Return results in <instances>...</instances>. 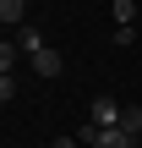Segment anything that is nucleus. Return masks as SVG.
<instances>
[{
	"mask_svg": "<svg viewBox=\"0 0 142 148\" xmlns=\"http://www.w3.org/2000/svg\"><path fill=\"white\" fill-rule=\"evenodd\" d=\"M16 49L33 60V55H38V49H49V44H44V33H38V27H16Z\"/></svg>",
	"mask_w": 142,
	"mask_h": 148,
	"instance_id": "nucleus-4",
	"label": "nucleus"
},
{
	"mask_svg": "<svg viewBox=\"0 0 142 148\" xmlns=\"http://www.w3.org/2000/svg\"><path fill=\"white\" fill-rule=\"evenodd\" d=\"M120 132H126V137H142V110H137V104H126V115H120Z\"/></svg>",
	"mask_w": 142,
	"mask_h": 148,
	"instance_id": "nucleus-7",
	"label": "nucleus"
},
{
	"mask_svg": "<svg viewBox=\"0 0 142 148\" xmlns=\"http://www.w3.org/2000/svg\"><path fill=\"white\" fill-rule=\"evenodd\" d=\"M49 148H82V137H55Z\"/></svg>",
	"mask_w": 142,
	"mask_h": 148,
	"instance_id": "nucleus-8",
	"label": "nucleus"
},
{
	"mask_svg": "<svg viewBox=\"0 0 142 148\" xmlns=\"http://www.w3.org/2000/svg\"><path fill=\"white\" fill-rule=\"evenodd\" d=\"M120 115H126V104H115L109 93H99V99H93V115H88V121H93V126H120Z\"/></svg>",
	"mask_w": 142,
	"mask_h": 148,
	"instance_id": "nucleus-2",
	"label": "nucleus"
},
{
	"mask_svg": "<svg viewBox=\"0 0 142 148\" xmlns=\"http://www.w3.org/2000/svg\"><path fill=\"white\" fill-rule=\"evenodd\" d=\"M33 71H38V77H60V71H66L60 49H38V55H33Z\"/></svg>",
	"mask_w": 142,
	"mask_h": 148,
	"instance_id": "nucleus-3",
	"label": "nucleus"
},
{
	"mask_svg": "<svg viewBox=\"0 0 142 148\" xmlns=\"http://www.w3.org/2000/svg\"><path fill=\"white\" fill-rule=\"evenodd\" d=\"M22 16H27V0H0V22L5 27H27Z\"/></svg>",
	"mask_w": 142,
	"mask_h": 148,
	"instance_id": "nucleus-5",
	"label": "nucleus"
},
{
	"mask_svg": "<svg viewBox=\"0 0 142 148\" xmlns=\"http://www.w3.org/2000/svg\"><path fill=\"white\" fill-rule=\"evenodd\" d=\"M115 27H137V0H115Z\"/></svg>",
	"mask_w": 142,
	"mask_h": 148,
	"instance_id": "nucleus-6",
	"label": "nucleus"
},
{
	"mask_svg": "<svg viewBox=\"0 0 142 148\" xmlns=\"http://www.w3.org/2000/svg\"><path fill=\"white\" fill-rule=\"evenodd\" d=\"M77 137H82V148H137V137H126L120 126H93V121H88Z\"/></svg>",
	"mask_w": 142,
	"mask_h": 148,
	"instance_id": "nucleus-1",
	"label": "nucleus"
}]
</instances>
